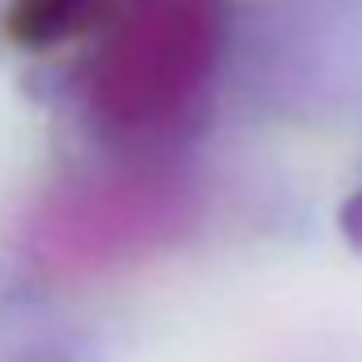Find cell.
Instances as JSON below:
<instances>
[{"mask_svg": "<svg viewBox=\"0 0 362 362\" xmlns=\"http://www.w3.org/2000/svg\"><path fill=\"white\" fill-rule=\"evenodd\" d=\"M188 214L184 188L158 166L77 170L39 201L26 230L30 260L60 281L98 277L162 247Z\"/></svg>", "mask_w": 362, "mask_h": 362, "instance_id": "obj_2", "label": "cell"}, {"mask_svg": "<svg viewBox=\"0 0 362 362\" xmlns=\"http://www.w3.org/2000/svg\"><path fill=\"white\" fill-rule=\"evenodd\" d=\"M222 56L214 0H119L81 64V107L124 149H153L201 115Z\"/></svg>", "mask_w": 362, "mask_h": 362, "instance_id": "obj_1", "label": "cell"}, {"mask_svg": "<svg viewBox=\"0 0 362 362\" xmlns=\"http://www.w3.org/2000/svg\"><path fill=\"white\" fill-rule=\"evenodd\" d=\"M349 230L358 235V243H362V197L354 201V209H349Z\"/></svg>", "mask_w": 362, "mask_h": 362, "instance_id": "obj_4", "label": "cell"}, {"mask_svg": "<svg viewBox=\"0 0 362 362\" xmlns=\"http://www.w3.org/2000/svg\"><path fill=\"white\" fill-rule=\"evenodd\" d=\"M115 13V0H9L5 30L18 47L43 52L86 35L94 22Z\"/></svg>", "mask_w": 362, "mask_h": 362, "instance_id": "obj_3", "label": "cell"}]
</instances>
